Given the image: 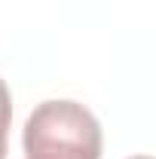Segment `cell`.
I'll use <instances>...</instances> for the list:
<instances>
[{"label":"cell","mask_w":156,"mask_h":159,"mask_svg":"<svg viewBox=\"0 0 156 159\" xmlns=\"http://www.w3.org/2000/svg\"><path fill=\"white\" fill-rule=\"evenodd\" d=\"M9 122H12V98H9V86L0 80V159H6V135H9Z\"/></svg>","instance_id":"cell-2"},{"label":"cell","mask_w":156,"mask_h":159,"mask_svg":"<svg viewBox=\"0 0 156 159\" xmlns=\"http://www.w3.org/2000/svg\"><path fill=\"white\" fill-rule=\"evenodd\" d=\"M135 159H150V156H135Z\"/></svg>","instance_id":"cell-3"},{"label":"cell","mask_w":156,"mask_h":159,"mask_svg":"<svg viewBox=\"0 0 156 159\" xmlns=\"http://www.w3.org/2000/svg\"><path fill=\"white\" fill-rule=\"evenodd\" d=\"M28 159H101V125L77 101H43L25 122Z\"/></svg>","instance_id":"cell-1"}]
</instances>
